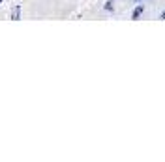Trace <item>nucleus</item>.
<instances>
[{"label":"nucleus","mask_w":165,"mask_h":162,"mask_svg":"<svg viewBox=\"0 0 165 162\" xmlns=\"http://www.w3.org/2000/svg\"><path fill=\"white\" fill-rule=\"evenodd\" d=\"M19 17H21V6L17 4V6L11 10V19H13V21H19Z\"/></svg>","instance_id":"f257e3e1"},{"label":"nucleus","mask_w":165,"mask_h":162,"mask_svg":"<svg viewBox=\"0 0 165 162\" xmlns=\"http://www.w3.org/2000/svg\"><path fill=\"white\" fill-rule=\"evenodd\" d=\"M141 13H143V8H141V6H139V8H137V10L133 11V19H137V17H139Z\"/></svg>","instance_id":"f03ea898"},{"label":"nucleus","mask_w":165,"mask_h":162,"mask_svg":"<svg viewBox=\"0 0 165 162\" xmlns=\"http://www.w3.org/2000/svg\"><path fill=\"white\" fill-rule=\"evenodd\" d=\"M161 19H165V11H163V13H161Z\"/></svg>","instance_id":"7ed1b4c3"},{"label":"nucleus","mask_w":165,"mask_h":162,"mask_svg":"<svg viewBox=\"0 0 165 162\" xmlns=\"http://www.w3.org/2000/svg\"><path fill=\"white\" fill-rule=\"evenodd\" d=\"M0 2H2V0H0Z\"/></svg>","instance_id":"20e7f679"},{"label":"nucleus","mask_w":165,"mask_h":162,"mask_svg":"<svg viewBox=\"0 0 165 162\" xmlns=\"http://www.w3.org/2000/svg\"><path fill=\"white\" fill-rule=\"evenodd\" d=\"M137 2H139V0H137Z\"/></svg>","instance_id":"39448f33"}]
</instances>
